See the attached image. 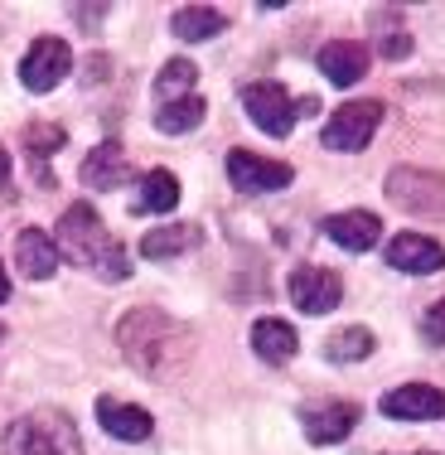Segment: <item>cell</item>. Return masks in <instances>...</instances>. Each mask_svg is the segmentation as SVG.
I'll list each match as a JSON object with an SVG mask.
<instances>
[{"instance_id": "cell-16", "label": "cell", "mask_w": 445, "mask_h": 455, "mask_svg": "<svg viewBox=\"0 0 445 455\" xmlns=\"http://www.w3.org/2000/svg\"><path fill=\"white\" fill-rule=\"evenodd\" d=\"M15 267L29 281H49L53 267H59V247H53V237L39 233V228H25V233L15 237Z\"/></svg>"}, {"instance_id": "cell-20", "label": "cell", "mask_w": 445, "mask_h": 455, "mask_svg": "<svg viewBox=\"0 0 445 455\" xmlns=\"http://www.w3.org/2000/svg\"><path fill=\"white\" fill-rule=\"evenodd\" d=\"M170 29H175V39H184V44H203V39H213L227 29V15L213 5H184V10H175Z\"/></svg>"}, {"instance_id": "cell-7", "label": "cell", "mask_w": 445, "mask_h": 455, "mask_svg": "<svg viewBox=\"0 0 445 455\" xmlns=\"http://www.w3.org/2000/svg\"><path fill=\"white\" fill-rule=\"evenodd\" d=\"M68 73H73V49L63 44V39H53V35L35 39L29 53L20 59V83H25L29 92H53Z\"/></svg>"}, {"instance_id": "cell-6", "label": "cell", "mask_w": 445, "mask_h": 455, "mask_svg": "<svg viewBox=\"0 0 445 455\" xmlns=\"http://www.w3.org/2000/svg\"><path fill=\"white\" fill-rule=\"evenodd\" d=\"M383 126V102L377 97H363V102H344L339 112L324 126V146L330 150H363L368 140Z\"/></svg>"}, {"instance_id": "cell-30", "label": "cell", "mask_w": 445, "mask_h": 455, "mask_svg": "<svg viewBox=\"0 0 445 455\" xmlns=\"http://www.w3.org/2000/svg\"><path fill=\"white\" fill-rule=\"evenodd\" d=\"M10 300V276H5V267H0V306Z\"/></svg>"}, {"instance_id": "cell-29", "label": "cell", "mask_w": 445, "mask_h": 455, "mask_svg": "<svg viewBox=\"0 0 445 455\" xmlns=\"http://www.w3.org/2000/svg\"><path fill=\"white\" fill-rule=\"evenodd\" d=\"M107 10H112V5H78V10H73V20H83V25H97Z\"/></svg>"}, {"instance_id": "cell-2", "label": "cell", "mask_w": 445, "mask_h": 455, "mask_svg": "<svg viewBox=\"0 0 445 455\" xmlns=\"http://www.w3.org/2000/svg\"><path fill=\"white\" fill-rule=\"evenodd\" d=\"M53 247H59V257H68L73 267H83V272H92L102 281L131 276V257H126V247L102 228L92 204H73V209L63 213L59 233H53Z\"/></svg>"}, {"instance_id": "cell-21", "label": "cell", "mask_w": 445, "mask_h": 455, "mask_svg": "<svg viewBox=\"0 0 445 455\" xmlns=\"http://www.w3.org/2000/svg\"><path fill=\"white\" fill-rule=\"evenodd\" d=\"M189 247H199V228L194 223H170L140 237V257H150V262H170V257L189 252Z\"/></svg>"}, {"instance_id": "cell-31", "label": "cell", "mask_w": 445, "mask_h": 455, "mask_svg": "<svg viewBox=\"0 0 445 455\" xmlns=\"http://www.w3.org/2000/svg\"><path fill=\"white\" fill-rule=\"evenodd\" d=\"M417 455H436V451H417Z\"/></svg>"}, {"instance_id": "cell-25", "label": "cell", "mask_w": 445, "mask_h": 455, "mask_svg": "<svg viewBox=\"0 0 445 455\" xmlns=\"http://www.w3.org/2000/svg\"><path fill=\"white\" fill-rule=\"evenodd\" d=\"M63 126H53V122H39V126H25V150L29 156H35V175H39V165H44V160L53 156V150L63 146ZM39 184H49L44 175H39Z\"/></svg>"}, {"instance_id": "cell-4", "label": "cell", "mask_w": 445, "mask_h": 455, "mask_svg": "<svg viewBox=\"0 0 445 455\" xmlns=\"http://www.w3.org/2000/svg\"><path fill=\"white\" fill-rule=\"evenodd\" d=\"M242 107H247V116L257 122V132L290 136V126H296L300 116L320 112V97H290L281 83H247V88H242Z\"/></svg>"}, {"instance_id": "cell-5", "label": "cell", "mask_w": 445, "mask_h": 455, "mask_svg": "<svg viewBox=\"0 0 445 455\" xmlns=\"http://www.w3.org/2000/svg\"><path fill=\"white\" fill-rule=\"evenodd\" d=\"M387 199L397 209L417 213V219H436L445 223V175H431L421 165H397L387 175Z\"/></svg>"}, {"instance_id": "cell-27", "label": "cell", "mask_w": 445, "mask_h": 455, "mask_svg": "<svg viewBox=\"0 0 445 455\" xmlns=\"http://www.w3.org/2000/svg\"><path fill=\"white\" fill-rule=\"evenodd\" d=\"M377 53H383V59H407V53H411V35H393V39H383V49H377Z\"/></svg>"}, {"instance_id": "cell-19", "label": "cell", "mask_w": 445, "mask_h": 455, "mask_svg": "<svg viewBox=\"0 0 445 455\" xmlns=\"http://www.w3.org/2000/svg\"><path fill=\"white\" fill-rule=\"evenodd\" d=\"M179 204V180L170 175V170H150L146 180L136 184V199H131V213H140V219H150V213H170Z\"/></svg>"}, {"instance_id": "cell-11", "label": "cell", "mask_w": 445, "mask_h": 455, "mask_svg": "<svg viewBox=\"0 0 445 455\" xmlns=\"http://www.w3.org/2000/svg\"><path fill=\"white\" fill-rule=\"evenodd\" d=\"M300 421H306V441H310V446H334V441H344L358 427V407L344 403V397H330V403L306 407V411H300Z\"/></svg>"}, {"instance_id": "cell-26", "label": "cell", "mask_w": 445, "mask_h": 455, "mask_svg": "<svg viewBox=\"0 0 445 455\" xmlns=\"http://www.w3.org/2000/svg\"><path fill=\"white\" fill-rule=\"evenodd\" d=\"M421 334H426V344H441L445 349V300L426 310V320H421Z\"/></svg>"}, {"instance_id": "cell-28", "label": "cell", "mask_w": 445, "mask_h": 455, "mask_svg": "<svg viewBox=\"0 0 445 455\" xmlns=\"http://www.w3.org/2000/svg\"><path fill=\"white\" fill-rule=\"evenodd\" d=\"M0 199H15V180H10V156L0 150Z\"/></svg>"}, {"instance_id": "cell-32", "label": "cell", "mask_w": 445, "mask_h": 455, "mask_svg": "<svg viewBox=\"0 0 445 455\" xmlns=\"http://www.w3.org/2000/svg\"><path fill=\"white\" fill-rule=\"evenodd\" d=\"M0 339H5V330H0Z\"/></svg>"}, {"instance_id": "cell-8", "label": "cell", "mask_w": 445, "mask_h": 455, "mask_svg": "<svg viewBox=\"0 0 445 455\" xmlns=\"http://www.w3.org/2000/svg\"><path fill=\"white\" fill-rule=\"evenodd\" d=\"M290 300H296V310H306V315H330L344 300V281H339V272H330V267H296V272H290Z\"/></svg>"}, {"instance_id": "cell-22", "label": "cell", "mask_w": 445, "mask_h": 455, "mask_svg": "<svg viewBox=\"0 0 445 455\" xmlns=\"http://www.w3.org/2000/svg\"><path fill=\"white\" fill-rule=\"evenodd\" d=\"M194 88H199V68L189 59H170L155 78V107L184 102V97H194Z\"/></svg>"}, {"instance_id": "cell-18", "label": "cell", "mask_w": 445, "mask_h": 455, "mask_svg": "<svg viewBox=\"0 0 445 455\" xmlns=\"http://www.w3.org/2000/svg\"><path fill=\"white\" fill-rule=\"evenodd\" d=\"M252 349H257V359H266V363H290L300 354V339L286 320L266 315V320L252 324Z\"/></svg>"}, {"instance_id": "cell-15", "label": "cell", "mask_w": 445, "mask_h": 455, "mask_svg": "<svg viewBox=\"0 0 445 455\" xmlns=\"http://www.w3.org/2000/svg\"><path fill=\"white\" fill-rule=\"evenodd\" d=\"M131 180V165H126V150L122 140H102L83 156V184L88 189H116V184Z\"/></svg>"}, {"instance_id": "cell-12", "label": "cell", "mask_w": 445, "mask_h": 455, "mask_svg": "<svg viewBox=\"0 0 445 455\" xmlns=\"http://www.w3.org/2000/svg\"><path fill=\"white\" fill-rule=\"evenodd\" d=\"M383 417L393 421H436L445 417V393L431 383H401L383 397Z\"/></svg>"}, {"instance_id": "cell-9", "label": "cell", "mask_w": 445, "mask_h": 455, "mask_svg": "<svg viewBox=\"0 0 445 455\" xmlns=\"http://www.w3.org/2000/svg\"><path fill=\"white\" fill-rule=\"evenodd\" d=\"M296 170L286 160H266L257 150H227V180L242 194H266V189H286Z\"/></svg>"}, {"instance_id": "cell-13", "label": "cell", "mask_w": 445, "mask_h": 455, "mask_svg": "<svg viewBox=\"0 0 445 455\" xmlns=\"http://www.w3.org/2000/svg\"><path fill=\"white\" fill-rule=\"evenodd\" d=\"M320 228H324V237H330V243L344 247V252H368V247L383 243V219H377V213H368V209L330 213Z\"/></svg>"}, {"instance_id": "cell-10", "label": "cell", "mask_w": 445, "mask_h": 455, "mask_svg": "<svg viewBox=\"0 0 445 455\" xmlns=\"http://www.w3.org/2000/svg\"><path fill=\"white\" fill-rule=\"evenodd\" d=\"M387 267L393 272H407V276H426V272H441L445 267V247L431 243L426 233H397L387 237Z\"/></svg>"}, {"instance_id": "cell-24", "label": "cell", "mask_w": 445, "mask_h": 455, "mask_svg": "<svg viewBox=\"0 0 445 455\" xmlns=\"http://www.w3.org/2000/svg\"><path fill=\"white\" fill-rule=\"evenodd\" d=\"M199 122H203V97H199V92L184 97V102L155 107V126H160L165 136H184V132H194Z\"/></svg>"}, {"instance_id": "cell-3", "label": "cell", "mask_w": 445, "mask_h": 455, "mask_svg": "<svg viewBox=\"0 0 445 455\" xmlns=\"http://www.w3.org/2000/svg\"><path fill=\"white\" fill-rule=\"evenodd\" d=\"M0 455H88V451H83L78 427H73L68 411L39 407V411H25V417H15L5 427Z\"/></svg>"}, {"instance_id": "cell-14", "label": "cell", "mask_w": 445, "mask_h": 455, "mask_svg": "<svg viewBox=\"0 0 445 455\" xmlns=\"http://www.w3.org/2000/svg\"><path fill=\"white\" fill-rule=\"evenodd\" d=\"M97 421H102V431H112L116 441H131V446L155 436V417L136 403H116V397H97Z\"/></svg>"}, {"instance_id": "cell-17", "label": "cell", "mask_w": 445, "mask_h": 455, "mask_svg": "<svg viewBox=\"0 0 445 455\" xmlns=\"http://www.w3.org/2000/svg\"><path fill=\"white\" fill-rule=\"evenodd\" d=\"M320 73L334 83V88H354V83L368 73V49H363V44H344V39H334V44L320 49Z\"/></svg>"}, {"instance_id": "cell-23", "label": "cell", "mask_w": 445, "mask_h": 455, "mask_svg": "<svg viewBox=\"0 0 445 455\" xmlns=\"http://www.w3.org/2000/svg\"><path fill=\"white\" fill-rule=\"evenodd\" d=\"M373 334L363 330V324H349V330H334L330 339H324V359L330 363H358V359H368L373 354Z\"/></svg>"}, {"instance_id": "cell-1", "label": "cell", "mask_w": 445, "mask_h": 455, "mask_svg": "<svg viewBox=\"0 0 445 455\" xmlns=\"http://www.w3.org/2000/svg\"><path fill=\"white\" fill-rule=\"evenodd\" d=\"M116 344H122V354L131 359L136 373L160 378V373H170V368L184 363V354H189V330H184L179 320H170L165 310L136 306L122 315V324H116Z\"/></svg>"}]
</instances>
